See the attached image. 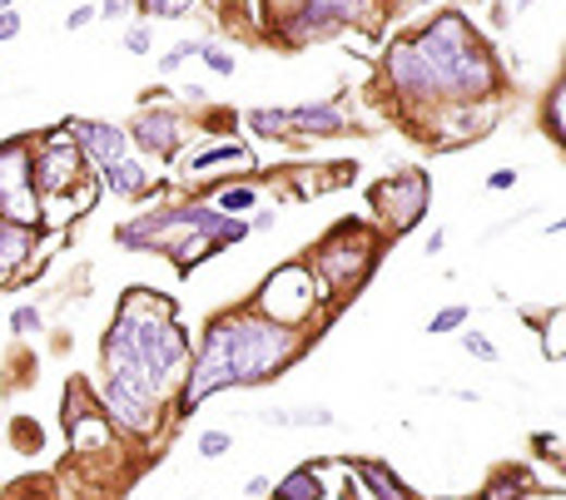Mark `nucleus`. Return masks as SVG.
<instances>
[{
	"label": "nucleus",
	"mask_w": 566,
	"mask_h": 500,
	"mask_svg": "<svg viewBox=\"0 0 566 500\" xmlns=\"http://www.w3.org/2000/svg\"><path fill=\"white\" fill-rule=\"evenodd\" d=\"M527 486H532V480H527V471H502V476L492 480V496L488 500H521V496H527Z\"/></svg>",
	"instance_id": "obj_19"
},
{
	"label": "nucleus",
	"mask_w": 566,
	"mask_h": 500,
	"mask_svg": "<svg viewBox=\"0 0 566 500\" xmlns=\"http://www.w3.org/2000/svg\"><path fill=\"white\" fill-rule=\"evenodd\" d=\"M199 55H205V65L214 70V75H234V65H238L224 45H199Z\"/></svg>",
	"instance_id": "obj_23"
},
{
	"label": "nucleus",
	"mask_w": 566,
	"mask_h": 500,
	"mask_svg": "<svg viewBox=\"0 0 566 500\" xmlns=\"http://www.w3.org/2000/svg\"><path fill=\"white\" fill-rule=\"evenodd\" d=\"M373 0H304L298 15L288 21V35L294 40H313V35H329L339 25H353V21H368Z\"/></svg>",
	"instance_id": "obj_8"
},
{
	"label": "nucleus",
	"mask_w": 566,
	"mask_h": 500,
	"mask_svg": "<svg viewBox=\"0 0 566 500\" xmlns=\"http://www.w3.org/2000/svg\"><path fill=\"white\" fill-rule=\"evenodd\" d=\"M194 11V0H145V15H159V21H184Z\"/></svg>",
	"instance_id": "obj_20"
},
{
	"label": "nucleus",
	"mask_w": 566,
	"mask_h": 500,
	"mask_svg": "<svg viewBox=\"0 0 566 500\" xmlns=\"http://www.w3.org/2000/svg\"><path fill=\"white\" fill-rule=\"evenodd\" d=\"M263 426H279V432H304V426H329L333 412H323V407H269V412H259Z\"/></svg>",
	"instance_id": "obj_13"
},
{
	"label": "nucleus",
	"mask_w": 566,
	"mask_h": 500,
	"mask_svg": "<svg viewBox=\"0 0 566 500\" xmlns=\"http://www.w3.org/2000/svg\"><path fill=\"white\" fill-rule=\"evenodd\" d=\"M269 228H273V213H259V218L249 223V234H269Z\"/></svg>",
	"instance_id": "obj_37"
},
{
	"label": "nucleus",
	"mask_w": 566,
	"mask_h": 500,
	"mask_svg": "<svg viewBox=\"0 0 566 500\" xmlns=\"http://www.w3.org/2000/svg\"><path fill=\"white\" fill-rule=\"evenodd\" d=\"M457 327H467V308H442L438 317L428 323V333L438 337V333H457Z\"/></svg>",
	"instance_id": "obj_24"
},
{
	"label": "nucleus",
	"mask_w": 566,
	"mask_h": 500,
	"mask_svg": "<svg viewBox=\"0 0 566 500\" xmlns=\"http://www.w3.org/2000/svg\"><path fill=\"white\" fill-rule=\"evenodd\" d=\"M358 476H362V486H373L378 500H413V490L403 486L387 466H378V461H358Z\"/></svg>",
	"instance_id": "obj_17"
},
{
	"label": "nucleus",
	"mask_w": 566,
	"mask_h": 500,
	"mask_svg": "<svg viewBox=\"0 0 566 500\" xmlns=\"http://www.w3.org/2000/svg\"><path fill=\"white\" fill-rule=\"evenodd\" d=\"M135 11V0H104L100 5V15H110V21H120V15H130Z\"/></svg>",
	"instance_id": "obj_35"
},
{
	"label": "nucleus",
	"mask_w": 566,
	"mask_h": 500,
	"mask_svg": "<svg viewBox=\"0 0 566 500\" xmlns=\"http://www.w3.org/2000/svg\"><path fill=\"white\" fill-rule=\"evenodd\" d=\"M249 129L259 139H288V114L283 110H249Z\"/></svg>",
	"instance_id": "obj_18"
},
{
	"label": "nucleus",
	"mask_w": 566,
	"mask_h": 500,
	"mask_svg": "<svg viewBox=\"0 0 566 500\" xmlns=\"http://www.w3.org/2000/svg\"><path fill=\"white\" fill-rule=\"evenodd\" d=\"M463 352H472V357H482V362H497V347L488 342L482 333H463Z\"/></svg>",
	"instance_id": "obj_29"
},
{
	"label": "nucleus",
	"mask_w": 566,
	"mask_h": 500,
	"mask_svg": "<svg viewBox=\"0 0 566 500\" xmlns=\"http://www.w3.org/2000/svg\"><path fill=\"white\" fill-rule=\"evenodd\" d=\"M542 352L562 362V308L552 312V323H546V333H542Z\"/></svg>",
	"instance_id": "obj_27"
},
{
	"label": "nucleus",
	"mask_w": 566,
	"mask_h": 500,
	"mask_svg": "<svg viewBox=\"0 0 566 500\" xmlns=\"http://www.w3.org/2000/svg\"><path fill=\"white\" fill-rule=\"evenodd\" d=\"M512 184H517V168H497V174L488 178V189L492 193H502V189H512Z\"/></svg>",
	"instance_id": "obj_34"
},
{
	"label": "nucleus",
	"mask_w": 566,
	"mask_h": 500,
	"mask_svg": "<svg viewBox=\"0 0 566 500\" xmlns=\"http://www.w3.org/2000/svg\"><path fill=\"white\" fill-rule=\"evenodd\" d=\"M249 234V223L234 213H219L209 203H189V209H159V213H139L135 223L114 228V243L135 248V253H174L180 267L205 263L209 253L238 243Z\"/></svg>",
	"instance_id": "obj_3"
},
{
	"label": "nucleus",
	"mask_w": 566,
	"mask_h": 500,
	"mask_svg": "<svg viewBox=\"0 0 566 500\" xmlns=\"http://www.w3.org/2000/svg\"><path fill=\"white\" fill-rule=\"evenodd\" d=\"M104 174V189H114V193H125V199H135V193H145L149 189V174H145V164L139 159H114V164H104L100 168Z\"/></svg>",
	"instance_id": "obj_14"
},
{
	"label": "nucleus",
	"mask_w": 566,
	"mask_h": 500,
	"mask_svg": "<svg viewBox=\"0 0 566 500\" xmlns=\"http://www.w3.org/2000/svg\"><path fill=\"white\" fill-rule=\"evenodd\" d=\"M25 258H30V228L0 218V278H11L15 267H25Z\"/></svg>",
	"instance_id": "obj_15"
},
{
	"label": "nucleus",
	"mask_w": 566,
	"mask_h": 500,
	"mask_svg": "<svg viewBox=\"0 0 566 500\" xmlns=\"http://www.w3.org/2000/svg\"><path fill=\"white\" fill-rule=\"evenodd\" d=\"M95 15H100V5H75V11L65 15V30H85V25H90Z\"/></svg>",
	"instance_id": "obj_30"
},
{
	"label": "nucleus",
	"mask_w": 566,
	"mask_h": 500,
	"mask_svg": "<svg viewBox=\"0 0 566 500\" xmlns=\"http://www.w3.org/2000/svg\"><path fill=\"white\" fill-rule=\"evenodd\" d=\"M383 75L403 100H492L502 89V70L492 50L477 40L463 11H442L408 40H393L383 55Z\"/></svg>",
	"instance_id": "obj_1"
},
{
	"label": "nucleus",
	"mask_w": 566,
	"mask_h": 500,
	"mask_svg": "<svg viewBox=\"0 0 566 500\" xmlns=\"http://www.w3.org/2000/svg\"><path fill=\"white\" fill-rule=\"evenodd\" d=\"M85 154H79L70 139H50V145L30 149V174H35V189L46 193V199H56V193H70L85 178Z\"/></svg>",
	"instance_id": "obj_7"
},
{
	"label": "nucleus",
	"mask_w": 566,
	"mask_h": 500,
	"mask_svg": "<svg viewBox=\"0 0 566 500\" xmlns=\"http://www.w3.org/2000/svg\"><path fill=\"white\" fill-rule=\"evenodd\" d=\"M254 199H259L254 189H224L219 193V213H244V209H254Z\"/></svg>",
	"instance_id": "obj_25"
},
{
	"label": "nucleus",
	"mask_w": 566,
	"mask_h": 500,
	"mask_svg": "<svg viewBox=\"0 0 566 500\" xmlns=\"http://www.w3.org/2000/svg\"><path fill=\"white\" fill-rule=\"evenodd\" d=\"M125 45L135 50V55H149V30H145V25H130V30H125Z\"/></svg>",
	"instance_id": "obj_31"
},
{
	"label": "nucleus",
	"mask_w": 566,
	"mask_h": 500,
	"mask_svg": "<svg viewBox=\"0 0 566 500\" xmlns=\"http://www.w3.org/2000/svg\"><path fill=\"white\" fill-rule=\"evenodd\" d=\"M373 203H378V213L393 223V234H408L413 223L428 213V174L408 168V174L383 178V184L373 189Z\"/></svg>",
	"instance_id": "obj_6"
},
{
	"label": "nucleus",
	"mask_w": 566,
	"mask_h": 500,
	"mask_svg": "<svg viewBox=\"0 0 566 500\" xmlns=\"http://www.w3.org/2000/svg\"><path fill=\"white\" fill-rule=\"evenodd\" d=\"M378 263V238L358 223H339L323 243L308 258V273H318V283L329 288V298H348L362 288V278L373 273Z\"/></svg>",
	"instance_id": "obj_4"
},
{
	"label": "nucleus",
	"mask_w": 566,
	"mask_h": 500,
	"mask_svg": "<svg viewBox=\"0 0 566 500\" xmlns=\"http://www.w3.org/2000/svg\"><path fill=\"white\" fill-rule=\"evenodd\" d=\"M11 327H15L21 337H35L40 327H46V317H40L35 308H15V312H11Z\"/></svg>",
	"instance_id": "obj_26"
},
{
	"label": "nucleus",
	"mask_w": 566,
	"mask_h": 500,
	"mask_svg": "<svg viewBox=\"0 0 566 500\" xmlns=\"http://www.w3.org/2000/svg\"><path fill=\"white\" fill-rule=\"evenodd\" d=\"M194 446H199V457L219 461V457H229V451H234V436H229V432H205Z\"/></svg>",
	"instance_id": "obj_21"
},
{
	"label": "nucleus",
	"mask_w": 566,
	"mask_h": 500,
	"mask_svg": "<svg viewBox=\"0 0 566 500\" xmlns=\"http://www.w3.org/2000/svg\"><path fill=\"white\" fill-rule=\"evenodd\" d=\"M273 500H323V476L313 466H298L273 486Z\"/></svg>",
	"instance_id": "obj_16"
},
{
	"label": "nucleus",
	"mask_w": 566,
	"mask_h": 500,
	"mask_svg": "<svg viewBox=\"0 0 566 500\" xmlns=\"http://www.w3.org/2000/svg\"><path fill=\"white\" fill-rule=\"evenodd\" d=\"M11 5H15V0H0V11H11Z\"/></svg>",
	"instance_id": "obj_39"
},
{
	"label": "nucleus",
	"mask_w": 566,
	"mask_h": 500,
	"mask_svg": "<svg viewBox=\"0 0 566 500\" xmlns=\"http://www.w3.org/2000/svg\"><path fill=\"white\" fill-rule=\"evenodd\" d=\"M288 114V139H339L343 129H348V120H343V110L333 100L323 104H294V110H283Z\"/></svg>",
	"instance_id": "obj_11"
},
{
	"label": "nucleus",
	"mask_w": 566,
	"mask_h": 500,
	"mask_svg": "<svg viewBox=\"0 0 566 500\" xmlns=\"http://www.w3.org/2000/svg\"><path fill=\"white\" fill-rule=\"evenodd\" d=\"M125 134L135 149H145V154H155V159H170V154H180V145L189 139V124L174 110H145L135 120V129H125Z\"/></svg>",
	"instance_id": "obj_9"
},
{
	"label": "nucleus",
	"mask_w": 566,
	"mask_h": 500,
	"mask_svg": "<svg viewBox=\"0 0 566 500\" xmlns=\"http://www.w3.org/2000/svg\"><path fill=\"white\" fill-rule=\"evenodd\" d=\"M442 243H447V234H442V228H432V234H428V253H442Z\"/></svg>",
	"instance_id": "obj_38"
},
{
	"label": "nucleus",
	"mask_w": 566,
	"mask_h": 500,
	"mask_svg": "<svg viewBox=\"0 0 566 500\" xmlns=\"http://www.w3.org/2000/svg\"><path fill=\"white\" fill-rule=\"evenodd\" d=\"M298 5H304V0H269L273 21H283V25H288V21H294V15H298Z\"/></svg>",
	"instance_id": "obj_32"
},
{
	"label": "nucleus",
	"mask_w": 566,
	"mask_h": 500,
	"mask_svg": "<svg viewBox=\"0 0 566 500\" xmlns=\"http://www.w3.org/2000/svg\"><path fill=\"white\" fill-rule=\"evenodd\" d=\"M269 490V476H249V486H244V496H263Z\"/></svg>",
	"instance_id": "obj_36"
},
{
	"label": "nucleus",
	"mask_w": 566,
	"mask_h": 500,
	"mask_svg": "<svg viewBox=\"0 0 566 500\" xmlns=\"http://www.w3.org/2000/svg\"><path fill=\"white\" fill-rule=\"evenodd\" d=\"M304 352V337L294 327L263 317L259 308L249 312H224L205 333V347L180 377V412L205 407L214 391L229 387H254V382L279 377L294 357Z\"/></svg>",
	"instance_id": "obj_2"
},
{
	"label": "nucleus",
	"mask_w": 566,
	"mask_h": 500,
	"mask_svg": "<svg viewBox=\"0 0 566 500\" xmlns=\"http://www.w3.org/2000/svg\"><path fill=\"white\" fill-rule=\"evenodd\" d=\"M546 124H552V139H566V85L552 89V104H546Z\"/></svg>",
	"instance_id": "obj_22"
},
{
	"label": "nucleus",
	"mask_w": 566,
	"mask_h": 500,
	"mask_svg": "<svg viewBox=\"0 0 566 500\" xmlns=\"http://www.w3.org/2000/svg\"><path fill=\"white\" fill-rule=\"evenodd\" d=\"M0 218L21 223V228H35V223H40V189H35L30 145H25V139L0 145Z\"/></svg>",
	"instance_id": "obj_5"
},
{
	"label": "nucleus",
	"mask_w": 566,
	"mask_h": 500,
	"mask_svg": "<svg viewBox=\"0 0 566 500\" xmlns=\"http://www.w3.org/2000/svg\"><path fill=\"white\" fill-rule=\"evenodd\" d=\"M517 5H521V11H527V5H532V0H517Z\"/></svg>",
	"instance_id": "obj_40"
},
{
	"label": "nucleus",
	"mask_w": 566,
	"mask_h": 500,
	"mask_svg": "<svg viewBox=\"0 0 566 500\" xmlns=\"http://www.w3.org/2000/svg\"><path fill=\"white\" fill-rule=\"evenodd\" d=\"M21 35V15L15 11H0V40H15Z\"/></svg>",
	"instance_id": "obj_33"
},
{
	"label": "nucleus",
	"mask_w": 566,
	"mask_h": 500,
	"mask_svg": "<svg viewBox=\"0 0 566 500\" xmlns=\"http://www.w3.org/2000/svg\"><path fill=\"white\" fill-rule=\"evenodd\" d=\"M70 145L85 154V164H114V159L130 154V134L120 124H104V120H70Z\"/></svg>",
	"instance_id": "obj_10"
},
{
	"label": "nucleus",
	"mask_w": 566,
	"mask_h": 500,
	"mask_svg": "<svg viewBox=\"0 0 566 500\" xmlns=\"http://www.w3.org/2000/svg\"><path fill=\"white\" fill-rule=\"evenodd\" d=\"M189 55H199V45H194V40H180V45H174V50H170V55H159V70L170 75V70H180Z\"/></svg>",
	"instance_id": "obj_28"
},
{
	"label": "nucleus",
	"mask_w": 566,
	"mask_h": 500,
	"mask_svg": "<svg viewBox=\"0 0 566 500\" xmlns=\"http://www.w3.org/2000/svg\"><path fill=\"white\" fill-rule=\"evenodd\" d=\"M219 164H238V168H254V154L244 145H214V149H205V154H194L189 164H184V174L189 178H209V168H219Z\"/></svg>",
	"instance_id": "obj_12"
}]
</instances>
